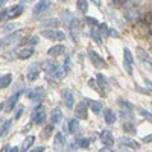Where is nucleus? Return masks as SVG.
<instances>
[{
    "instance_id": "f3484780",
    "label": "nucleus",
    "mask_w": 152,
    "mask_h": 152,
    "mask_svg": "<svg viewBox=\"0 0 152 152\" xmlns=\"http://www.w3.org/2000/svg\"><path fill=\"white\" fill-rule=\"evenodd\" d=\"M20 94H21L20 91H15L14 94H12V96L8 99V102L5 104V107H6L5 110H6V111H12V110H14V107H15V105H17V102H18Z\"/></svg>"
},
{
    "instance_id": "49530a36",
    "label": "nucleus",
    "mask_w": 152,
    "mask_h": 152,
    "mask_svg": "<svg viewBox=\"0 0 152 152\" xmlns=\"http://www.w3.org/2000/svg\"><path fill=\"white\" fill-rule=\"evenodd\" d=\"M143 142H145V143H152V134H149V135L143 137Z\"/></svg>"
},
{
    "instance_id": "9d476101",
    "label": "nucleus",
    "mask_w": 152,
    "mask_h": 152,
    "mask_svg": "<svg viewBox=\"0 0 152 152\" xmlns=\"http://www.w3.org/2000/svg\"><path fill=\"white\" fill-rule=\"evenodd\" d=\"M66 137H64V134L62 132H56V135H55V151L56 152H62L64 151V148H66Z\"/></svg>"
},
{
    "instance_id": "680f3d73",
    "label": "nucleus",
    "mask_w": 152,
    "mask_h": 152,
    "mask_svg": "<svg viewBox=\"0 0 152 152\" xmlns=\"http://www.w3.org/2000/svg\"><path fill=\"white\" fill-rule=\"evenodd\" d=\"M111 2H114V0H111Z\"/></svg>"
},
{
    "instance_id": "473e14b6",
    "label": "nucleus",
    "mask_w": 152,
    "mask_h": 152,
    "mask_svg": "<svg viewBox=\"0 0 152 152\" xmlns=\"http://www.w3.org/2000/svg\"><path fill=\"white\" fill-rule=\"evenodd\" d=\"M76 6H78V9L81 11V12H87V9H88V2L87 0H78V2H76Z\"/></svg>"
},
{
    "instance_id": "4c0bfd02",
    "label": "nucleus",
    "mask_w": 152,
    "mask_h": 152,
    "mask_svg": "<svg viewBox=\"0 0 152 152\" xmlns=\"http://www.w3.org/2000/svg\"><path fill=\"white\" fill-rule=\"evenodd\" d=\"M52 131H53V125L52 123H50V125H47L46 126V128H44V132H43V137L44 138H47L50 134H52Z\"/></svg>"
},
{
    "instance_id": "79ce46f5",
    "label": "nucleus",
    "mask_w": 152,
    "mask_h": 152,
    "mask_svg": "<svg viewBox=\"0 0 152 152\" xmlns=\"http://www.w3.org/2000/svg\"><path fill=\"white\" fill-rule=\"evenodd\" d=\"M18 107V110H17V113H15V116H14V119L17 120V119H20V116H21V113H23V107L21 105H17Z\"/></svg>"
},
{
    "instance_id": "f257e3e1",
    "label": "nucleus",
    "mask_w": 152,
    "mask_h": 152,
    "mask_svg": "<svg viewBox=\"0 0 152 152\" xmlns=\"http://www.w3.org/2000/svg\"><path fill=\"white\" fill-rule=\"evenodd\" d=\"M41 35L44 38H49V40H56V41H62L66 38V34L62 31H58V29H44L41 32Z\"/></svg>"
},
{
    "instance_id": "c756f323",
    "label": "nucleus",
    "mask_w": 152,
    "mask_h": 152,
    "mask_svg": "<svg viewBox=\"0 0 152 152\" xmlns=\"http://www.w3.org/2000/svg\"><path fill=\"white\" fill-rule=\"evenodd\" d=\"M11 125H12V120H5L3 125H2V128H0V137H5L11 128Z\"/></svg>"
},
{
    "instance_id": "aec40b11",
    "label": "nucleus",
    "mask_w": 152,
    "mask_h": 152,
    "mask_svg": "<svg viewBox=\"0 0 152 152\" xmlns=\"http://www.w3.org/2000/svg\"><path fill=\"white\" fill-rule=\"evenodd\" d=\"M85 102H87V105L91 108V111L93 113H96V114H99L100 111H102V104L99 102V100H93V99H85Z\"/></svg>"
},
{
    "instance_id": "c9c22d12",
    "label": "nucleus",
    "mask_w": 152,
    "mask_h": 152,
    "mask_svg": "<svg viewBox=\"0 0 152 152\" xmlns=\"http://www.w3.org/2000/svg\"><path fill=\"white\" fill-rule=\"evenodd\" d=\"M75 142L79 148H84V149L90 146V140H87V138H78V140H75Z\"/></svg>"
},
{
    "instance_id": "9b49d317",
    "label": "nucleus",
    "mask_w": 152,
    "mask_h": 152,
    "mask_svg": "<svg viewBox=\"0 0 152 152\" xmlns=\"http://www.w3.org/2000/svg\"><path fill=\"white\" fill-rule=\"evenodd\" d=\"M62 100H64V104L69 110H73L75 108V99H73V94L70 90H62Z\"/></svg>"
},
{
    "instance_id": "603ef678",
    "label": "nucleus",
    "mask_w": 152,
    "mask_h": 152,
    "mask_svg": "<svg viewBox=\"0 0 152 152\" xmlns=\"http://www.w3.org/2000/svg\"><path fill=\"white\" fill-rule=\"evenodd\" d=\"M14 29V24H8V26H5V31H11Z\"/></svg>"
},
{
    "instance_id": "b1692460",
    "label": "nucleus",
    "mask_w": 152,
    "mask_h": 152,
    "mask_svg": "<svg viewBox=\"0 0 152 152\" xmlns=\"http://www.w3.org/2000/svg\"><path fill=\"white\" fill-rule=\"evenodd\" d=\"M61 119H62V111H61L59 108H55V110L52 111V114H50V120H52V125L59 123Z\"/></svg>"
},
{
    "instance_id": "5fc2aeb1",
    "label": "nucleus",
    "mask_w": 152,
    "mask_h": 152,
    "mask_svg": "<svg viewBox=\"0 0 152 152\" xmlns=\"http://www.w3.org/2000/svg\"><path fill=\"white\" fill-rule=\"evenodd\" d=\"M114 2H117V3L123 5V3H126V2H129V0H114Z\"/></svg>"
},
{
    "instance_id": "423d86ee",
    "label": "nucleus",
    "mask_w": 152,
    "mask_h": 152,
    "mask_svg": "<svg viewBox=\"0 0 152 152\" xmlns=\"http://www.w3.org/2000/svg\"><path fill=\"white\" fill-rule=\"evenodd\" d=\"M50 6H52V0H40V2L34 6V15L43 14V12H46Z\"/></svg>"
},
{
    "instance_id": "f704fd0d",
    "label": "nucleus",
    "mask_w": 152,
    "mask_h": 152,
    "mask_svg": "<svg viewBox=\"0 0 152 152\" xmlns=\"http://www.w3.org/2000/svg\"><path fill=\"white\" fill-rule=\"evenodd\" d=\"M137 55H138V59H140L142 62H143V61H149V59H148V53H146V50H145V49H142V47H138V49H137Z\"/></svg>"
},
{
    "instance_id": "7ed1b4c3",
    "label": "nucleus",
    "mask_w": 152,
    "mask_h": 152,
    "mask_svg": "<svg viewBox=\"0 0 152 152\" xmlns=\"http://www.w3.org/2000/svg\"><path fill=\"white\" fill-rule=\"evenodd\" d=\"M32 119H34V123L35 125H43L44 120H46V113H44V108L41 105L35 107L34 113H32Z\"/></svg>"
},
{
    "instance_id": "de8ad7c7",
    "label": "nucleus",
    "mask_w": 152,
    "mask_h": 152,
    "mask_svg": "<svg viewBox=\"0 0 152 152\" xmlns=\"http://www.w3.org/2000/svg\"><path fill=\"white\" fill-rule=\"evenodd\" d=\"M110 37H114V38H117L119 37V34H117V31H114V29H110V34H108Z\"/></svg>"
},
{
    "instance_id": "052dcab7",
    "label": "nucleus",
    "mask_w": 152,
    "mask_h": 152,
    "mask_svg": "<svg viewBox=\"0 0 152 152\" xmlns=\"http://www.w3.org/2000/svg\"><path fill=\"white\" fill-rule=\"evenodd\" d=\"M61 2H69V0H61Z\"/></svg>"
},
{
    "instance_id": "c03bdc74",
    "label": "nucleus",
    "mask_w": 152,
    "mask_h": 152,
    "mask_svg": "<svg viewBox=\"0 0 152 152\" xmlns=\"http://www.w3.org/2000/svg\"><path fill=\"white\" fill-rule=\"evenodd\" d=\"M37 43H38V37H32L31 40H29V46H31V47H32V46H35Z\"/></svg>"
},
{
    "instance_id": "6e6d98bb",
    "label": "nucleus",
    "mask_w": 152,
    "mask_h": 152,
    "mask_svg": "<svg viewBox=\"0 0 152 152\" xmlns=\"http://www.w3.org/2000/svg\"><path fill=\"white\" fill-rule=\"evenodd\" d=\"M148 34H149V35H152V23L148 26Z\"/></svg>"
},
{
    "instance_id": "4d7b16f0",
    "label": "nucleus",
    "mask_w": 152,
    "mask_h": 152,
    "mask_svg": "<svg viewBox=\"0 0 152 152\" xmlns=\"http://www.w3.org/2000/svg\"><path fill=\"white\" fill-rule=\"evenodd\" d=\"M0 152H9V146H3Z\"/></svg>"
},
{
    "instance_id": "a19ab883",
    "label": "nucleus",
    "mask_w": 152,
    "mask_h": 152,
    "mask_svg": "<svg viewBox=\"0 0 152 152\" xmlns=\"http://www.w3.org/2000/svg\"><path fill=\"white\" fill-rule=\"evenodd\" d=\"M62 69H64V72H66V73L70 70V58H69V56L66 58V61H64V66H62Z\"/></svg>"
},
{
    "instance_id": "6e6552de",
    "label": "nucleus",
    "mask_w": 152,
    "mask_h": 152,
    "mask_svg": "<svg viewBox=\"0 0 152 152\" xmlns=\"http://www.w3.org/2000/svg\"><path fill=\"white\" fill-rule=\"evenodd\" d=\"M87 102L85 99L82 100V102H79L78 105H76V110H75V114H76V119H81V120H85L87 119Z\"/></svg>"
},
{
    "instance_id": "8fccbe9b",
    "label": "nucleus",
    "mask_w": 152,
    "mask_h": 152,
    "mask_svg": "<svg viewBox=\"0 0 152 152\" xmlns=\"http://www.w3.org/2000/svg\"><path fill=\"white\" fill-rule=\"evenodd\" d=\"M99 152H114L111 148H108V146H105V148H102V149H99Z\"/></svg>"
},
{
    "instance_id": "6ab92c4d",
    "label": "nucleus",
    "mask_w": 152,
    "mask_h": 152,
    "mask_svg": "<svg viewBox=\"0 0 152 152\" xmlns=\"http://www.w3.org/2000/svg\"><path fill=\"white\" fill-rule=\"evenodd\" d=\"M40 78V64H34L28 70V81H37Z\"/></svg>"
},
{
    "instance_id": "09e8293b",
    "label": "nucleus",
    "mask_w": 152,
    "mask_h": 152,
    "mask_svg": "<svg viewBox=\"0 0 152 152\" xmlns=\"http://www.w3.org/2000/svg\"><path fill=\"white\" fill-rule=\"evenodd\" d=\"M120 151H122V152H132V149L126 148V146H123V145H120Z\"/></svg>"
},
{
    "instance_id": "cd10ccee",
    "label": "nucleus",
    "mask_w": 152,
    "mask_h": 152,
    "mask_svg": "<svg viewBox=\"0 0 152 152\" xmlns=\"http://www.w3.org/2000/svg\"><path fill=\"white\" fill-rule=\"evenodd\" d=\"M59 24H61V21L58 18H49L44 21V26H47V29H56Z\"/></svg>"
},
{
    "instance_id": "a18cd8bd",
    "label": "nucleus",
    "mask_w": 152,
    "mask_h": 152,
    "mask_svg": "<svg viewBox=\"0 0 152 152\" xmlns=\"http://www.w3.org/2000/svg\"><path fill=\"white\" fill-rule=\"evenodd\" d=\"M145 84H146V88H148V90L152 93V81H149V79H146L145 81Z\"/></svg>"
},
{
    "instance_id": "a211bd4d",
    "label": "nucleus",
    "mask_w": 152,
    "mask_h": 152,
    "mask_svg": "<svg viewBox=\"0 0 152 152\" xmlns=\"http://www.w3.org/2000/svg\"><path fill=\"white\" fill-rule=\"evenodd\" d=\"M66 52V46L64 44H56V46H52L49 50H47V53L49 56H59Z\"/></svg>"
},
{
    "instance_id": "3c124183",
    "label": "nucleus",
    "mask_w": 152,
    "mask_h": 152,
    "mask_svg": "<svg viewBox=\"0 0 152 152\" xmlns=\"http://www.w3.org/2000/svg\"><path fill=\"white\" fill-rule=\"evenodd\" d=\"M31 152H44V148H43V146H38V148H35V149H32Z\"/></svg>"
},
{
    "instance_id": "ddd939ff",
    "label": "nucleus",
    "mask_w": 152,
    "mask_h": 152,
    "mask_svg": "<svg viewBox=\"0 0 152 152\" xmlns=\"http://www.w3.org/2000/svg\"><path fill=\"white\" fill-rule=\"evenodd\" d=\"M117 104H119L120 108H122V116H123V117H125V116H129V114L132 113V110H134V107L128 102V100H125V99H119Z\"/></svg>"
},
{
    "instance_id": "20e7f679",
    "label": "nucleus",
    "mask_w": 152,
    "mask_h": 152,
    "mask_svg": "<svg viewBox=\"0 0 152 152\" xmlns=\"http://www.w3.org/2000/svg\"><path fill=\"white\" fill-rule=\"evenodd\" d=\"M40 67H41V70H44V72H46V76H50V75H52V78H53V75H55V72H56V69H58L56 62H55V61H52V59L43 61ZM52 81H53V79H52Z\"/></svg>"
},
{
    "instance_id": "2f4dec72",
    "label": "nucleus",
    "mask_w": 152,
    "mask_h": 152,
    "mask_svg": "<svg viewBox=\"0 0 152 152\" xmlns=\"http://www.w3.org/2000/svg\"><path fill=\"white\" fill-rule=\"evenodd\" d=\"M78 128H79V122H78V119L70 120V123H69V132L75 134L76 131H78Z\"/></svg>"
},
{
    "instance_id": "1a4fd4ad",
    "label": "nucleus",
    "mask_w": 152,
    "mask_h": 152,
    "mask_svg": "<svg viewBox=\"0 0 152 152\" xmlns=\"http://www.w3.org/2000/svg\"><path fill=\"white\" fill-rule=\"evenodd\" d=\"M88 56H90V61L94 64V67H97V69H100V67H107V62L100 58L94 50H90V52H88Z\"/></svg>"
},
{
    "instance_id": "2eb2a0df",
    "label": "nucleus",
    "mask_w": 152,
    "mask_h": 152,
    "mask_svg": "<svg viewBox=\"0 0 152 152\" xmlns=\"http://www.w3.org/2000/svg\"><path fill=\"white\" fill-rule=\"evenodd\" d=\"M100 140L104 142V145L105 146H113V143H114V137H113V134L108 131V129H104V131H100Z\"/></svg>"
},
{
    "instance_id": "c85d7f7f",
    "label": "nucleus",
    "mask_w": 152,
    "mask_h": 152,
    "mask_svg": "<svg viewBox=\"0 0 152 152\" xmlns=\"http://www.w3.org/2000/svg\"><path fill=\"white\" fill-rule=\"evenodd\" d=\"M18 35H20V32H12V34H8L5 38H2V41H3V44H9V43H12L14 40H17Z\"/></svg>"
},
{
    "instance_id": "5701e85b",
    "label": "nucleus",
    "mask_w": 152,
    "mask_h": 152,
    "mask_svg": "<svg viewBox=\"0 0 152 152\" xmlns=\"http://www.w3.org/2000/svg\"><path fill=\"white\" fill-rule=\"evenodd\" d=\"M34 55V47H24V49H21L20 52L17 53V56L20 58V59H28V58H31Z\"/></svg>"
},
{
    "instance_id": "864d4df0",
    "label": "nucleus",
    "mask_w": 152,
    "mask_h": 152,
    "mask_svg": "<svg viewBox=\"0 0 152 152\" xmlns=\"http://www.w3.org/2000/svg\"><path fill=\"white\" fill-rule=\"evenodd\" d=\"M5 5H6V0H0V9H3Z\"/></svg>"
},
{
    "instance_id": "37998d69",
    "label": "nucleus",
    "mask_w": 152,
    "mask_h": 152,
    "mask_svg": "<svg viewBox=\"0 0 152 152\" xmlns=\"http://www.w3.org/2000/svg\"><path fill=\"white\" fill-rule=\"evenodd\" d=\"M143 66H145L146 69H149V72L152 73V62H151V61H143Z\"/></svg>"
},
{
    "instance_id": "58836bf2",
    "label": "nucleus",
    "mask_w": 152,
    "mask_h": 152,
    "mask_svg": "<svg viewBox=\"0 0 152 152\" xmlns=\"http://www.w3.org/2000/svg\"><path fill=\"white\" fill-rule=\"evenodd\" d=\"M140 114H142V116H143L146 120H149V122L152 123V113H149V111H146V110H142Z\"/></svg>"
},
{
    "instance_id": "72a5a7b5",
    "label": "nucleus",
    "mask_w": 152,
    "mask_h": 152,
    "mask_svg": "<svg viewBox=\"0 0 152 152\" xmlns=\"http://www.w3.org/2000/svg\"><path fill=\"white\" fill-rule=\"evenodd\" d=\"M140 21L143 24H146V26H149V24L152 23V12H146V14H143L142 18H140Z\"/></svg>"
},
{
    "instance_id": "bf43d9fd",
    "label": "nucleus",
    "mask_w": 152,
    "mask_h": 152,
    "mask_svg": "<svg viewBox=\"0 0 152 152\" xmlns=\"http://www.w3.org/2000/svg\"><path fill=\"white\" fill-rule=\"evenodd\" d=\"M91 2H93L96 6H100V0H91Z\"/></svg>"
},
{
    "instance_id": "13d9d810",
    "label": "nucleus",
    "mask_w": 152,
    "mask_h": 152,
    "mask_svg": "<svg viewBox=\"0 0 152 152\" xmlns=\"http://www.w3.org/2000/svg\"><path fill=\"white\" fill-rule=\"evenodd\" d=\"M9 152H20V149H18V148H11Z\"/></svg>"
},
{
    "instance_id": "7c9ffc66",
    "label": "nucleus",
    "mask_w": 152,
    "mask_h": 152,
    "mask_svg": "<svg viewBox=\"0 0 152 152\" xmlns=\"http://www.w3.org/2000/svg\"><path fill=\"white\" fill-rule=\"evenodd\" d=\"M123 131L128 132V134H135V132H137L134 123H131V122H125V123H123Z\"/></svg>"
},
{
    "instance_id": "a878e982",
    "label": "nucleus",
    "mask_w": 152,
    "mask_h": 152,
    "mask_svg": "<svg viewBox=\"0 0 152 152\" xmlns=\"http://www.w3.org/2000/svg\"><path fill=\"white\" fill-rule=\"evenodd\" d=\"M34 142H35V137H34V135H29V137L26 138V140L23 142V145H21L20 151H21V152H28V149L32 146V143H34Z\"/></svg>"
},
{
    "instance_id": "f8f14e48",
    "label": "nucleus",
    "mask_w": 152,
    "mask_h": 152,
    "mask_svg": "<svg viewBox=\"0 0 152 152\" xmlns=\"http://www.w3.org/2000/svg\"><path fill=\"white\" fill-rule=\"evenodd\" d=\"M119 143L123 145V146H126V148H129V149H132V151L140 149V145H138L135 140H132V138H129V137H120L119 138Z\"/></svg>"
},
{
    "instance_id": "412c9836",
    "label": "nucleus",
    "mask_w": 152,
    "mask_h": 152,
    "mask_svg": "<svg viewBox=\"0 0 152 152\" xmlns=\"http://www.w3.org/2000/svg\"><path fill=\"white\" fill-rule=\"evenodd\" d=\"M90 37L94 40V43H97V44H102V37H100V24H99V26H91Z\"/></svg>"
},
{
    "instance_id": "393cba45",
    "label": "nucleus",
    "mask_w": 152,
    "mask_h": 152,
    "mask_svg": "<svg viewBox=\"0 0 152 152\" xmlns=\"http://www.w3.org/2000/svg\"><path fill=\"white\" fill-rule=\"evenodd\" d=\"M96 81H97V84H99V88H100V91H105V88H107V79H105V76L102 75V73H97L96 75Z\"/></svg>"
},
{
    "instance_id": "0eeeda50",
    "label": "nucleus",
    "mask_w": 152,
    "mask_h": 152,
    "mask_svg": "<svg viewBox=\"0 0 152 152\" xmlns=\"http://www.w3.org/2000/svg\"><path fill=\"white\" fill-rule=\"evenodd\" d=\"M69 28H70V32H72V38H73V41H78L79 40V20L78 18H72L70 23H69Z\"/></svg>"
},
{
    "instance_id": "4be33fe9",
    "label": "nucleus",
    "mask_w": 152,
    "mask_h": 152,
    "mask_svg": "<svg viewBox=\"0 0 152 152\" xmlns=\"http://www.w3.org/2000/svg\"><path fill=\"white\" fill-rule=\"evenodd\" d=\"M104 119L108 125H113L114 122H116V113H114L113 110H110V108H107L104 111Z\"/></svg>"
},
{
    "instance_id": "e433bc0d",
    "label": "nucleus",
    "mask_w": 152,
    "mask_h": 152,
    "mask_svg": "<svg viewBox=\"0 0 152 152\" xmlns=\"http://www.w3.org/2000/svg\"><path fill=\"white\" fill-rule=\"evenodd\" d=\"M84 20H85L88 24H91V26H99V24H100L94 17H88V15H85V18H84Z\"/></svg>"
},
{
    "instance_id": "ea45409f",
    "label": "nucleus",
    "mask_w": 152,
    "mask_h": 152,
    "mask_svg": "<svg viewBox=\"0 0 152 152\" xmlns=\"http://www.w3.org/2000/svg\"><path fill=\"white\" fill-rule=\"evenodd\" d=\"M5 21V20H8V8H3L2 9V12H0V21Z\"/></svg>"
},
{
    "instance_id": "bb28decb",
    "label": "nucleus",
    "mask_w": 152,
    "mask_h": 152,
    "mask_svg": "<svg viewBox=\"0 0 152 152\" xmlns=\"http://www.w3.org/2000/svg\"><path fill=\"white\" fill-rule=\"evenodd\" d=\"M11 81H12V76H11L9 73L3 75L2 78H0V90H2V88H6V87H9Z\"/></svg>"
},
{
    "instance_id": "f03ea898",
    "label": "nucleus",
    "mask_w": 152,
    "mask_h": 152,
    "mask_svg": "<svg viewBox=\"0 0 152 152\" xmlns=\"http://www.w3.org/2000/svg\"><path fill=\"white\" fill-rule=\"evenodd\" d=\"M142 9L138 8V6H135V8H131V9H128L125 12V18L128 20V21H131V23H135V21H138L142 18Z\"/></svg>"
},
{
    "instance_id": "39448f33",
    "label": "nucleus",
    "mask_w": 152,
    "mask_h": 152,
    "mask_svg": "<svg viewBox=\"0 0 152 152\" xmlns=\"http://www.w3.org/2000/svg\"><path fill=\"white\" fill-rule=\"evenodd\" d=\"M123 58H125V70L128 75H132V62H134V58L131 55V50L128 47H125L123 49Z\"/></svg>"
},
{
    "instance_id": "4468645a",
    "label": "nucleus",
    "mask_w": 152,
    "mask_h": 152,
    "mask_svg": "<svg viewBox=\"0 0 152 152\" xmlns=\"http://www.w3.org/2000/svg\"><path fill=\"white\" fill-rule=\"evenodd\" d=\"M28 97L34 102H40V100L44 97V90L43 88H35V90H31L28 91Z\"/></svg>"
},
{
    "instance_id": "dca6fc26",
    "label": "nucleus",
    "mask_w": 152,
    "mask_h": 152,
    "mask_svg": "<svg viewBox=\"0 0 152 152\" xmlns=\"http://www.w3.org/2000/svg\"><path fill=\"white\" fill-rule=\"evenodd\" d=\"M21 12H23V5H15L12 8H8V20L17 18L18 15H21Z\"/></svg>"
}]
</instances>
